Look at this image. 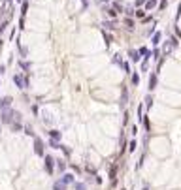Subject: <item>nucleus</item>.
I'll return each mask as SVG.
<instances>
[{"instance_id":"nucleus-6","label":"nucleus","mask_w":181,"mask_h":190,"mask_svg":"<svg viewBox=\"0 0 181 190\" xmlns=\"http://www.w3.org/2000/svg\"><path fill=\"white\" fill-rule=\"evenodd\" d=\"M11 96H4V98H0V111H2V109H6V107H10L11 106Z\"/></svg>"},{"instance_id":"nucleus-45","label":"nucleus","mask_w":181,"mask_h":190,"mask_svg":"<svg viewBox=\"0 0 181 190\" xmlns=\"http://www.w3.org/2000/svg\"><path fill=\"white\" fill-rule=\"evenodd\" d=\"M175 34H177V38H181V30H179L177 27H175Z\"/></svg>"},{"instance_id":"nucleus-11","label":"nucleus","mask_w":181,"mask_h":190,"mask_svg":"<svg viewBox=\"0 0 181 190\" xmlns=\"http://www.w3.org/2000/svg\"><path fill=\"white\" fill-rule=\"evenodd\" d=\"M115 177H117V166L113 164L111 168H109V181H117Z\"/></svg>"},{"instance_id":"nucleus-13","label":"nucleus","mask_w":181,"mask_h":190,"mask_svg":"<svg viewBox=\"0 0 181 190\" xmlns=\"http://www.w3.org/2000/svg\"><path fill=\"white\" fill-rule=\"evenodd\" d=\"M138 53H140V57H143V58H149V57H151V51L147 49V47H140Z\"/></svg>"},{"instance_id":"nucleus-4","label":"nucleus","mask_w":181,"mask_h":190,"mask_svg":"<svg viewBox=\"0 0 181 190\" xmlns=\"http://www.w3.org/2000/svg\"><path fill=\"white\" fill-rule=\"evenodd\" d=\"M34 153L38 156H43L45 154V145H43V141L40 137H34Z\"/></svg>"},{"instance_id":"nucleus-17","label":"nucleus","mask_w":181,"mask_h":190,"mask_svg":"<svg viewBox=\"0 0 181 190\" xmlns=\"http://www.w3.org/2000/svg\"><path fill=\"white\" fill-rule=\"evenodd\" d=\"M143 6H145V11H147V10H153V8L157 6V0H145Z\"/></svg>"},{"instance_id":"nucleus-5","label":"nucleus","mask_w":181,"mask_h":190,"mask_svg":"<svg viewBox=\"0 0 181 190\" xmlns=\"http://www.w3.org/2000/svg\"><path fill=\"white\" fill-rule=\"evenodd\" d=\"M13 83H15V85H17V89H21V90H23V89H27V87H25V77H23L21 74L13 76Z\"/></svg>"},{"instance_id":"nucleus-28","label":"nucleus","mask_w":181,"mask_h":190,"mask_svg":"<svg viewBox=\"0 0 181 190\" xmlns=\"http://www.w3.org/2000/svg\"><path fill=\"white\" fill-rule=\"evenodd\" d=\"M134 13H136V17H140V19H143V17H145V10H136Z\"/></svg>"},{"instance_id":"nucleus-10","label":"nucleus","mask_w":181,"mask_h":190,"mask_svg":"<svg viewBox=\"0 0 181 190\" xmlns=\"http://www.w3.org/2000/svg\"><path fill=\"white\" fill-rule=\"evenodd\" d=\"M157 81H158L157 74H151V76H149V90H155V89H157Z\"/></svg>"},{"instance_id":"nucleus-30","label":"nucleus","mask_w":181,"mask_h":190,"mask_svg":"<svg viewBox=\"0 0 181 190\" xmlns=\"http://www.w3.org/2000/svg\"><path fill=\"white\" fill-rule=\"evenodd\" d=\"M102 34H104V40H106V43L109 45V43H111V36H109V34H108L106 30H102Z\"/></svg>"},{"instance_id":"nucleus-19","label":"nucleus","mask_w":181,"mask_h":190,"mask_svg":"<svg viewBox=\"0 0 181 190\" xmlns=\"http://www.w3.org/2000/svg\"><path fill=\"white\" fill-rule=\"evenodd\" d=\"M19 68L23 70V72H29V70H30V64H29V62H23V60H19Z\"/></svg>"},{"instance_id":"nucleus-9","label":"nucleus","mask_w":181,"mask_h":190,"mask_svg":"<svg viewBox=\"0 0 181 190\" xmlns=\"http://www.w3.org/2000/svg\"><path fill=\"white\" fill-rule=\"evenodd\" d=\"M161 40H162V32H153V38H151V43L157 47L158 43H161Z\"/></svg>"},{"instance_id":"nucleus-34","label":"nucleus","mask_w":181,"mask_h":190,"mask_svg":"<svg viewBox=\"0 0 181 190\" xmlns=\"http://www.w3.org/2000/svg\"><path fill=\"white\" fill-rule=\"evenodd\" d=\"M126 104V89H123V96H121V106Z\"/></svg>"},{"instance_id":"nucleus-26","label":"nucleus","mask_w":181,"mask_h":190,"mask_svg":"<svg viewBox=\"0 0 181 190\" xmlns=\"http://www.w3.org/2000/svg\"><path fill=\"white\" fill-rule=\"evenodd\" d=\"M59 149H62V153H64V154H66V156H70V154H72V149H68V147H66V145H60V147H59Z\"/></svg>"},{"instance_id":"nucleus-7","label":"nucleus","mask_w":181,"mask_h":190,"mask_svg":"<svg viewBox=\"0 0 181 190\" xmlns=\"http://www.w3.org/2000/svg\"><path fill=\"white\" fill-rule=\"evenodd\" d=\"M60 181H62V183H64L66 186H68V184H74V183H76V179H74V175H72V173H64V175L60 177Z\"/></svg>"},{"instance_id":"nucleus-32","label":"nucleus","mask_w":181,"mask_h":190,"mask_svg":"<svg viewBox=\"0 0 181 190\" xmlns=\"http://www.w3.org/2000/svg\"><path fill=\"white\" fill-rule=\"evenodd\" d=\"M113 10H115V11L119 13V11H123V6H121L119 2H113Z\"/></svg>"},{"instance_id":"nucleus-8","label":"nucleus","mask_w":181,"mask_h":190,"mask_svg":"<svg viewBox=\"0 0 181 190\" xmlns=\"http://www.w3.org/2000/svg\"><path fill=\"white\" fill-rule=\"evenodd\" d=\"M47 134H49V139L51 141H60V137H62V134L59 130H49Z\"/></svg>"},{"instance_id":"nucleus-36","label":"nucleus","mask_w":181,"mask_h":190,"mask_svg":"<svg viewBox=\"0 0 181 190\" xmlns=\"http://www.w3.org/2000/svg\"><path fill=\"white\" fill-rule=\"evenodd\" d=\"M121 66H123V70H125L126 74H130V64H128V62H123Z\"/></svg>"},{"instance_id":"nucleus-37","label":"nucleus","mask_w":181,"mask_h":190,"mask_svg":"<svg viewBox=\"0 0 181 190\" xmlns=\"http://www.w3.org/2000/svg\"><path fill=\"white\" fill-rule=\"evenodd\" d=\"M168 6V0H161V4H158V10H164Z\"/></svg>"},{"instance_id":"nucleus-38","label":"nucleus","mask_w":181,"mask_h":190,"mask_svg":"<svg viewBox=\"0 0 181 190\" xmlns=\"http://www.w3.org/2000/svg\"><path fill=\"white\" fill-rule=\"evenodd\" d=\"M25 134H27V136H34V132H32V128H30L29 124L25 126Z\"/></svg>"},{"instance_id":"nucleus-47","label":"nucleus","mask_w":181,"mask_h":190,"mask_svg":"<svg viewBox=\"0 0 181 190\" xmlns=\"http://www.w3.org/2000/svg\"><path fill=\"white\" fill-rule=\"evenodd\" d=\"M0 49H2V40H0Z\"/></svg>"},{"instance_id":"nucleus-41","label":"nucleus","mask_w":181,"mask_h":190,"mask_svg":"<svg viewBox=\"0 0 181 190\" xmlns=\"http://www.w3.org/2000/svg\"><path fill=\"white\" fill-rule=\"evenodd\" d=\"M23 27H25V17L19 19V28H23Z\"/></svg>"},{"instance_id":"nucleus-18","label":"nucleus","mask_w":181,"mask_h":190,"mask_svg":"<svg viewBox=\"0 0 181 190\" xmlns=\"http://www.w3.org/2000/svg\"><path fill=\"white\" fill-rule=\"evenodd\" d=\"M55 162H57V170L59 171H64L66 170V162L64 160H55Z\"/></svg>"},{"instance_id":"nucleus-24","label":"nucleus","mask_w":181,"mask_h":190,"mask_svg":"<svg viewBox=\"0 0 181 190\" xmlns=\"http://www.w3.org/2000/svg\"><path fill=\"white\" fill-rule=\"evenodd\" d=\"M10 128H11V132H21V130H23V123H21V124H11Z\"/></svg>"},{"instance_id":"nucleus-31","label":"nucleus","mask_w":181,"mask_h":190,"mask_svg":"<svg viewBox=\"0 0 181 190\" xmlns=\"http://www.w3.org/2000/svg\"><path fill=\"white\" fill-rule=\"evenodd\" d=\"M106 11H108V15H109V17H113V19L117 17V11L113 10V8H109V10H106Z\"/></svg>"},{"instance_id":"nucleus-20","label":"nucleus","mask_w":181,"mask_h":190,"mask_svg":"<svg viewBox=\"0 0 181 190\" xmlns=\"http://www.w3.org/2000/svg\"><path fill=\"white\" fill-rule=\"evenodd\" d=\"M151 106H153V96H151V94H147V96H145V107L151 109Z\"/></svg>"},{"instance_id":"nucleus-35","label":"nucleus","mask_w":181,"mask_h":190,"mask_svg":"<svg viewBox=\"0 0 181 190\" xmlns=\"http://www.w3.org/2000/svg\"><path fill=\"white\" fill-rule=\"evenodd\" d=\"M49 147H53V149H59V147H60V143H59V141H51V139H49Z\"/></svg>"},{"instance_id":"nucleus-44","label":"nucleus","mask_w":181,"mask_h":190,"mask_svg":"<svg viewBox=\"0 0 181 190\" xmlns=\"http://www.w3.org/2000/svg\"><path fill=\"white\" fill-rule=\"evenodd\" d=\"M81 4H83V10H85V8L89 6V0H81Z\"/></svg>"},{"instance_id":"nucleus-27","label":"nucleus","mask_w":181,"mask_h":190,"mask_svg":"<svg viewBox=\"0 0 181 190\" xmlns=\"http://www.w3.org/2000/svg\"><path fill=\"white\" fill-rule=\"evenodd\" d=\"M134 151H136V139H132L128 143V153H134Z\"/></svg>"},{"instance_id":"nucleus-22","label":"nucleus","mask_w":181,"mask_h":190,"mask_svg":"<svg viewBox=\"0 0 181 190\" xmlns=\"http://www.w3.org/2000/svg\"><path fill=\"white\" fill-rule=\"evenodd\" d=\"M142 123H143V126H145V130L149 132V130H151V123H149V119H147L145 115H143V119H142Z\"/></svg>"},{"instance_id":"nucleus-25","label":"nucleus","mask_w":181,"mask_h":190,"mask_svg":"<svg viewBox=\"0 0 181 190\" xmlns=\"http://www.w3.org/2000/svg\"><path fill=\"white\" fill-rule=\"evenodd\" d=\"M125 25H126V28H134V21H132L130 17H126V19H125Z\"/></svg>"},{"instance_id":"nucleus-23","label":"nucleus","mask_w":181,"mask_h":190,"mask_svg":"<svg viewBox=\"0 0 181 190\" xmlns=\"http://www.w3.org/2000/svg\"><path fill=\"white\" fill-rule=\"evenodd\" d=\"M17 49H19V53L23 55V58H25V57H27V49H25V47H23V45H21L19 41H17Z\"/></svg>"},{"instance_id":"nucleus-46","label":"nucleus","mask_w":181,"mask_h":190,"mask_svg":"<svg viewBox=\"0 0 181 190\" xmlns=\"http://www.w3.org/2000/svg\"><path fill=\"white\" fill-rule=\"evenodd\" d=\"M98 2H104V4H106V2H109V0H98Z\"/></svg>"},{"instance_id":"nucleus-15","label":"nucleus","mask_w":181,"mask_h":190,"mask_svg":"<svg viewBox=\"0 0 181 190\" xmlns=\"http://www.w3.org/2000/svg\"><path fill=\"white\" fill-rule=\"evenodd\" d=\"M53 190H66V184L59 179V181H55V183H53Z\"/></svg>"},{"instance_id":"nucleus-16","label":"nucleus","mask_w":181,"mask_h":190,"mask_svg":"<svg viewBox=\"0 0 181 190\" xmlns=\"http://www.w3.org/2000/svg\"><path fill=\"white\" fill-rule=\"evenodd\" d=\"M102 27H104V30H113V28H115V23H113V21H104Z\"/></svg>"},{"instance_id":"nucleus-39","label":"nucleus","mask_w":181,"mask_h":190,"mask_svg":"<svg viewBox=\"0 0 181 190\" xmlns=\"http://www.w3.org/2000/svg\"><path fill=\"white\" fill-rule=\"evenodd\" d=\"M151 57H153V58H158V57H161V51H158V49H155V51L151 53Z\"/></svg>"},{"instance_id":"nucleus-3","label":"nucleus","mask_w":181,"mask_h":190,"mask_svg":"<svg viewBox=\"0 0 181 190\" xmlns=\"http://www.w3.org/2000/svg\"><path fill=\"white\" fill-rule=\"evenodd\" d=\"M43 162H45V171L49 175H53V170H55V160L51 154H43Z\"/></svg>"},{"instance_id":"nucleus-33","label":"nucleus","mask_w":181,"mask_h":190,"mask_svg":"<svg viewBox=\"0 0 181 190\" xmlns=\"http://www.w3.org/2000/svg\"><path fill=\"white\" fill-rule=\"evenodd\" d=\"M113 62H115V64H123V58H121V55H113Z\"/></svg>"},{"instance_id":"nucleus-12","label":"nucleus","mask_w":181,"mask_h":190,"mask_svg":"<svg viewBox=\"0 0 181 190\" xmlns=\"http://www.w3.org/2000/svg\"><path fill=\"white\" fill-rule=\"evenodd\" d=\"M128 57H130V60H132V62H140V58H142V57H140V53H138V51H134V49L128 53Z\"/></svg>"},{"instance_id":"nucleus-1","label":"nucleus","mask_w":181,"mask_h":190,"mask_svg":"<svg viewBox=\"0 0 181 190\" xmlns=\"http://www.w3.org/2000/svg\"><path fill=\"white\" fill-rule=\"evenodd\" d=\"M2 119H0V123L2 124H8V126H11V124H21L23 123V117H21V113L17 111V109H10V107H6V109H2V115H0Z\"/></svg>"},{"instance_id":"nucleus-43","label":"nucleus","mask_w":181,"mask_h":190,"mask_svg":"<svg viewBox=\"0 0 181 190\" xmlns=\"http://www.w3.org/2000/svg\"><path fill=\"white\" fill-rule=\"evenodd\" d=\"M4 72H6V66H4V64H0V76H2Z\"/></svg>"},{"instance_id":"nucleus-14","label":"nucleus","mask_w":181,"mask_h":190,"mask_svg":"<svg viewBox=\"0 0 181 190\" xmlns=\"http://www.w3.org/2000/svg\"><path fill=\"white\" fill-rule=\"evenodd\" d=\"M27 10H29V0H23L21 2V17L27 15Z\"/></svg>"},{"instance_id":"nucleus-40","label":"nucleus","mask_w":181,"mask_h":190,"mask_svg":"<svg viewBox=\"0 0 181 190\" xmlns=\"http://www.w3.org/2000/svg\"><path fill=\"white\" fill-rule=\"evenodd\" d=\"M6 27H8V21H4V23H2V25H0V34H2V32L6 30Z\"/></svg>"},{"instance_id":"nucleus-42","label":"nucleus","mask_w":181,"mask_h":190,"mask_svg":"<svg viewBox=\"0 0 181 190\" xmlns=\"http://www.w3.org/2000/svg\"><path fill=\"white\" fill-rule=\"evenodd\" d=\"M143 4H145V0H136V6H138V8L143 6Z\"/></svg>"},{"instance_id":"nucleus-2","label":"nucleus","mask_w":181,"mask_h":190,"mask_svg":"<svg viewBox=\"0 0 181 190\" xmlns=\"http://www.w3.org/2000/svg\"><path fill=\"white\" fill-rule=\"evenodd\" d=\"M177 45H179L177 38H174V36H172V38H170L168 41H164V45H162V51H161V55H162V57H168V55H170V53H172V51L175 49Z\"/></svg>"},{"instance_id":"nucleus-48","label":"nucleus","mask_w":181,"mask_h":190,"mask_svg":"<svg viewBox=\"0 0 181 190\" xmlns=\"http://www.w3.org/2000/svg\"><path fill=\"white\" fill-rule=\"evenodd\" d=\"M0 126H2V123H0Z\"/></svg>"},{"instance_id":"nucleus-29","label":"nucleus","mask_w":181,"mask_h":190,"mask_svg":"<svg viewBox=\"0 0 181 190\" xmlns=\"http://www.w3.org/2000/svg\"><path fill=\"white\" fill-rule=\"evenodd\" d=\"M140 83V76L138 74H132V85H138Z\"/></svg>"},{"instance_id":"nucleus-21","label":"nucleus","mask_w":181,"mask_h":190,"mask_svg":"<svg viewBox=\"0 0 181 190\" xmlns=\"http://www.w3.org/2000/svg\"><path fill=\"white\" fill-rule=\"evenodd\" d=\"M74 190H87L85 183H74Z\"/></svg>"}]
</instances>
